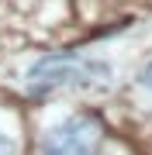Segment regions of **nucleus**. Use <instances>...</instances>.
I'll use <instances>...</instances> for the list:
<instances>
[{"label": "nucleus", "mask_w": 152, "mask_h": 155, "mask_svg": "<svg viewBox=\"0 0 152 155\" xmlns=\"http://www.w3.org/2000/svg\"><path fill=\"white\" fill-rule=\"evenodd\" d=\"M138 79H142V86H145V90H152V62L142 69V76H138Z\"/></svg>", "instance_id": "3"}, {"label": "nucleus", "mask_w": 152, "mask_h": 155, "mask_svg": "<svg viewBox=\"0 0 152 155\" xmlns=\"http://www.w3.org/2000/svg\"><path fill=\"white\" fill-rule=\"evenodd\" d=\"M104 66L97 62H83L76 59L73 52H56V55H45L42 62H35V69L28 72V90L35 97L49 93L56 86H69L76 79H86V76H104Z\"/></svg>", "instance_id": "2"}, {"label": "nucleus", "mask_w": 152, "mask_h": 155, "mask_svg": "<svg viewBox=\"0 0 152 155\" xmlns=\"http://www.w3.org/2000/svg\"><path fill=\"white\" fill-rule=\"evenodd\" d=\"M0 155H14V145H11L7 134H0Z\"/></svg>", "instance_id": "4"}, {"label": "nucleus", "mask_w": 152, "mask_h": 155, "mask_svg": "<svg viewBox=\"0 0 152 155\" xmlns=\"http://www.w3.org/2000/svg\"><path fill=\"white\" fill-rule=\"evenodd\" d=\"M104 141V124L100 117L93 114H79L62 121L59 127H52L42 141V152L45 155H97Z\"/></svg>", "instance_id": "1"}]
</instances>
